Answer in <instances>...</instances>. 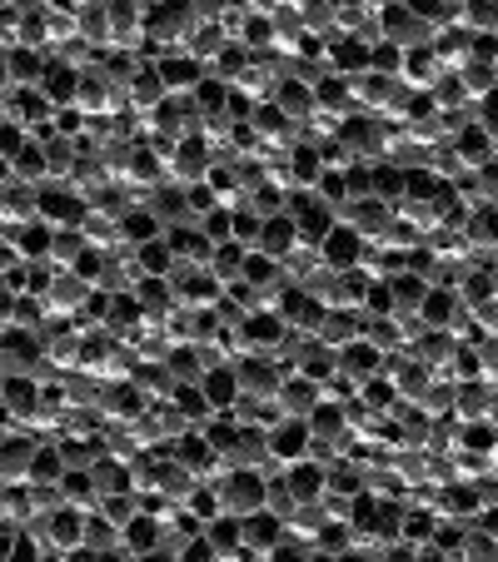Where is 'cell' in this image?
Returning a JSON list of instances; mask_svg holds the SVG:
<instances>
[{
  "label": "cell",
  "instance_id": "6da1fadb",
  "mask_svg": "<svg viewBox=\"0 0 498 562\" xmlns=\"http://www.w3.org/2000/svg\"><path fill=\"white\" fill-rule=\"evenodd\" d=\"M210 164H215V150H210L205 135H184V140H174L170 160H165V184L190 190V184H200L210 174Z\"/></svg>",
  "mask_w": 498,
  "mask_h": 562
},
{
  "label": "cell",
  "instance_id": "7a4b0ae2",
  "mask_svg": "<svg viewBox=\"0 0 498 562\" xmlns=\"http://www.w3.org/2000/svg\"><path fill=\"white\" fill-rule=\"evenodd\" d=\"M0 364H5V374H35V368L45 364V339L35 334V329H0ZM41 379V374H35Z\"/></svg>",
  "mask_w": 498,
  "mask_h": 562
},
{
  "label": "cell",
  "instance_id": "3957f363",
  "mask_svg": "<svg viewBox=\"0 0 498 562\" xmlns=\"http://www.w3.org/2000/svg\"><path fill=\"white\" fill-rule=\"evenodd\" d=\"M380 35L389 45H399V50H414V45H429L433 41V25L419 21L404 0H394V5H380Z\"/></svg>",
  "mask_w": 498,
  "mask_h": 562
},
{
  "label": "cell",
  "instance_id": "277c9868",
  "mask_svg": "<svg viewBox=\"0 0 498 562\" xmlns=\"http://www.w3.org/2000/svg\"><path fill=\"white\" fill-rule=\"evenodd\" d=\"M86 215H90V199L80 195V190H70V184H41V219L45 225L70 229Z\"/></svg>",
  "mask_w": 498,
  "mask_h": 562
},
{
  "label": "cell",
  "instance_id": "5b68a950",
  "mask_svg": "<svg viewBox=\"0 0 498 562\" xmlns=\"http://www.w3.org/2000/svg\"><path fill=\"white\" fill-rule=\"evenodd\" d=\"M309 418H290L284 413L280 423L270 428V458H274V468H290V463H299V458H309Z\"/></svg>",
  "mask_w": 498,
  "mask_h": 562
},
{
  "label": "cell",
  "instance_id": "8992f818",
  "mask_svg": "<svg viewBox=\"0 0 498 562\" xmlns=\"http://www.w3.org/2000/svg\"><path fill=\"white\" fill-rule=\"evenodd\" d=\"M359 254H364V234L354 225H344V219H335V229L319 239V260L339 274V269H359Z\"/></svg>",
  "mask_w": 498,
  "mask_h": 562
},
{
  "label": "cell",
  "instance_id": "52a82bcc",
  "mask_svg": "<svg viewBox=\"0 0 498 562\" xmlns=\"http://www.w3.org/2000/svg\"><path fill=\"white\" fill-rule=\"evenodd\" d=\"M155 70H160V80H165V90H170V95H190V90L210 76V66H205V60H195L190 50L160 55V60H155Z\"/></svg>",
  "mask_w": 498,
  "mask_h": 562
},
{
  "label": "cell",
  "instance_id": "ba28073f",
  "mask_svg": "<svg viewBox=\"0 0 498 562\" xmlns=\"http://www.w3.org/2000/svg\"><path fill=\"white\" fill-rule=\"evenodd\" d=\"M339 219H344V225H354L364 239H380L384 229L394 225V205H389V199H380V195H364V199H349V205L339 209Z\"/></svg>",
  "mask_w": 498,
  "mask_h": 562
},
{
  "label": "cell",
  "instance_id": "9c48e42d",
  "mask_svg": "<svg viewBox=\"0 0 498 562\" xmlns=\"http://www.w3.org/2000/svg\"><path fill=\"white\" fill-rule=\"evenodd\" d=\"M409 348L414 358H419L423 368H429V374H449V364H454V348H459V339L449 334V329H423L419 339H409ZM449 379H454V374H449Z\"/></svg>",
  "mask_w": 498,
  "mask_h": 562
},
{
  "label": "cell",
  "instance_id": "30bf717a",
  "mask_svg": "<svg viewBox=\"0 0 498 562\" xmlns=\"http://www.w3.org/2000/svg\"><path fill=\"white\" fill-rule=\"evenodd\" d=\"M374 374H384V348H374L369 339H354V344L339 348V379H349L359 389Z\"/></svg>",
  "mask_w": 498,
  "mask_h": 562
},
{
  "label": "cell",
  "instance_id": "8fae6325",
  "mask_svg": "<svg viewBox=\"0 0 498 562\" xmlns=\"http://www.w3.org/2000/svg\"><path fill=\"white\" fill-rule=\"evenodd\" d=\"M239 329H245L249 348H264V354H274V348L284 344V334H290V324L280 319V309H264V303H260V309H249Z\"/></svg>",
  "mask_w": 498,
  "mask_h": 562
},
{
  "label": "cell",
  "instance_id": "7c38bea8",
  "mask_svg": "<svg viewBox=\"0 0 498 562\" xmlns=\"http://www.w3.org/2000/svg\"><path fill=\"white\" fill-rule=\"evenodd\" d=\"M280 409L290 413V418H309V413L319 409V399H325V383H315V379H304V374H290V379L280 383Z\"/></svg>",
  "mask_w": 498,
  "mask_h": 562
},
{
  "label": "cell",
  "instance_id": "4fadbf2b",
  "mask_svg": "<svg viewBox=\"0 0 498 562\" xmlns=\"http://www.w3.org/2000/svg\"><path fill=\"white\" fill-rule=\"evenodd\" d=\"M459 314H464V303H459V289H449V284H429V294H423V303H419L423 329H449Z\"/></svg>",
  "mask_w": 498,
  "mask_h": 562
},
{
  "label": "cell",
  "instance_id": "5bb4252c",
  "mask_svg": "<svg viewBox=\"0 0 498 562\" xmlns=\"http://www.w3.org/2000/svg\"><path fill=\"white\" fill-rule=\"evenodd\" d=\"M41 90L45 100H50L55 110H66V105H76V90H80V70L76 66H66V60H50L45 66V76H41Z\"/></svg>",
  "mask_w": 498,
  "mask_h": 562
},
{
  "label": "cell",
  "instance_id": "9a60e30c",
  "mask_svg": "<svg viewBox=\"0 0 498 562\" xmlns=\"http://www.w3.org/2000/svg\"><path fill=\"white\" fill-rule=\"evenodd\" d=\"M160 538H165V528L140 508L125 528H120V552H131V558H150V552L160 548Z\"/></svg>",
  "mask_w": 498,
  "mask_h": 562
},
{
  "label": "cell",
  "instance_id": "2e32d148",
  "mask_svg": "<svg viewBox=\"0 0 498 562\" xmlns=\"http://www.w3.org/2000/svg\"><path fill=\"white\" fill-rule=\"evenodd\" d=\"M284 483H290L294 503H319L325 497V463H315V458H299V463L280 468Z\"/></svg>",
  "mask_w": 498,
  "mask_h": 562
},
{
  "label": "cell",
  "instance_id": "e0dca14e",
  "mask_svg": "<svg viewBox=\"0 0 498 562\" xmlns=\"http://www.w3.org/2000/svg\"><path fill=\"white\" fill-rule=\"evenodd\" d=\"M165 95H170V90H165L160 70H155V66H140V70L131 76V85H125V110H140V115H150V110L160 105Z\"/></svg>",
  "mask_w": 498,
  "mask_h": 562
},
{
  "label": "cell",
  "instance_id": "ac0fdd59",
  "mask_svg": "<svg viewBox=\"0 0 498 562\" xmlns=\"http://www.w3.org/2000/svg\"><path fill=\"white\" fill-rule=\"evenodd\" d=\"M131 383L150 403H165L174 393V374H170V364H165V358H140V364H135V374H131Z\"/></svg>",
  "mask_w": 498,
  "mask_h": 562
},
{
  "label": "cell",
  "instance_id": "d6986e66",
  "mask_svg": "<svg viewBox=\"0 0 498 562\" xmlns=\"http://www.w3.org/2000/svg\"><path fill=\"white\" fill-rule=\"evenodd\" d=\"M488 399H494V383L488 379H454V418H464V423L488 418Z\"/></svg>",
  "mask_w": 498,
  "mask_h": 562
},
{
  "label": "cell",
  "instance_id": "ffe728a7",
  "mask_svg": "<svg viewBox=\"0 0 498 562\" xmlns=\"http://www.w3.org/2000/svg\"><path fill=\"white\" fill-rule=\"evenodd\" d=\"M284 160H290V180H294V190H315L319 174H325V160H319L315 140H294L290 150H284Z\"/></svg>",
  "mask_w": 498,
  "mask_h": 562
},
{
  "label": "cell",
  "instance_id": "44dd1931",
  "mask_svg": "<svg viewBox=\"0 0 498 562\" xmlns=\"http://www.w3.org/2000/svg\"><path fill=\"white\" fill-rule=\"evenodd\" d=\"M294 244H299V225H294L290 215H270V219L260 225V239H254V249L274 254V260H284Z\"/></svg>",
  "mask_w": 498,
  "mask_h": 562
},
{
  "label": "cell",
  "instance_id": "7402d4cb",
  "mask_svg": "<svg viewBox=\"0 0 498 562\" xmlns=\"http://www.w3.org/2000/svg\"><path fill=\"white\" fill-rule=\"evenodd\" d=\"M384 284H389V294H394V314H419L423 294H429V279H423V274L399 269V274H389Z\"/></svg>",
  "mask_w": 498,
  "mask_h": 562
},
{
  "label": "cell",
  "instance_id": "603a6c76",
  "mask_svg": "<svg viewBox=\"0 0 498 562\" xmlns=\"http://www.w3.org/2000/svg\"><path fill=\"white\" fill-rule=\"evenodd\" d=\"M200 389H205V399H210V409H235V399H239V374H235V364H215L200 379Z\"/></svg>",
  "mask_w": 498,
  "mask_h": 562
},
{
  "label": "cell",
  "instance_id": "cb8c5ba5",
  "mask_svg": "<svg viewBox=\"0 0 498 562\" xmlns=\"http://www.w3.org/2000/svg\"><path fill=\"white\" fill-rule=\"evenodd\" d=\"M45 66H50V60H45L41 50H31V45H11V50H5V70H11V85H41V76H45Z\"/></svg>",
  "mask_w": 498,
  "mask_h": 562
},
{
  "label": "cell",
  "instance_id": "d4e9b609",
  "mask_svg": "<svg viewBox=\"0 0 498 562\" xmlns=\"http://www.w3.org/2000/svg\"><path fill=\"white\" fill-rule=\"evenodd\" d=\"M274 105H280L294 125H309V119H315V110H319L315 105V85H304V80H284L280 95H274Z\"/></svg>",
  "mask_w": 498,
  "mask_h": 562
},
{
  "label": "cell",
  "instance_id": "484cf974",
  "mask_svg": "<svg viewBox=\"0 0 498 562\" xmlns=\"http://www.w3.org/2000/svg\"><path fill=\"white\" fill-rule=\"evenodd\" d=\"M11 170H15V180L35 184V190H41V184H50V160H45V145L41 140H25L21 154L11 160Z\"/></svg>",
  "mask_w": 498,
  "mask_h": 562
},
{
  "label": "cell",
  "instance_id": "4316f807",
  "mask_svg": "<svg viewBox=\"0 0 498 562\" xmlns=\"http://www.w3.org/2000/svg\"><path fill=\"white\" fill-rule=\"evenodd\" d=\"M205 538H210V548H215V558H239V542H245V523L229 518V513H219V518L205 523Z\"/></svg>",
  "mask_w": 498,
  "mask_h": 562
},
{
  "label": "cell",
  "instance_id": "83f0119b",
  "mask_svg": "<svg viewBox=\"0 0 498 562\" xmlns=\"http://www.w3.org/2000/svg\"><path fill=\"white\" fill-rule=\"evenodd\" d=\"M315 339H325L329 348H344V344H354L359 339V309H329L325 314V324H319V334Z\"/></svg>",
  "mask_w": 498,
  "mask_h": 562
},
{
  "label": "cell",
  "instance_id": "f1b7e54d",
  "mask_svg": "<svg viewBox=\"0 0 498 562\" xmlns=\"http://www.w3.org/2000/svg\"><path fill=\"white\" fill-rule=\"evenodd\" d=\"M135 260H140V269H145V274H155V279H170V269H174L170 234H160V239H145V244H135Z\"/></svg>",
  "mask_w": 498,
  "mask_h": 562
},
{
  "label": "cell",
  "instance_id": "f546056e",
  "mask_svg": "<svg viewBox=\"0 0 498 562\" xmlns=\"http://www.w3.org/2000/svg\"><path fill=\"white\" fill-rule=\"evenodd\" d=\"M60 478H66L60 444H55V438H41V448H35V458H31V478H25V483H60Z\"/></svg>",
  "mask_w": 498,
  "mask_h": 562
},
{
  "label": "cell",
  "instance_id": "4dcf8cb0",
  "mask_svg": "<svg viewBox=\"0 0 498 562\" xmlns=\"http://www.w3.org/2000/svg\"><path fill=\"white\" fill-rule=\"evenodd\" d=\"M80 254H86V234H80V225L55 229V234H50V254H45V260H50L55 269H70Z\"/></svg>",
  "mask_w": 498,
  "mask_h": 562
},
{
  "label": "cell",
  "instance_id": "1f68e13d",
  "mask_svg": "<svg viewBox=\"0 0 498 562\" xmlns=\"http://www.w3.org/2000/svg\"><path fill=\"white\" fill-rule=\"evenodd\" d=\"M120 225H125V244H145V239H160L165 234V219L155 215L150 205H135L131 215L120 219Z\"/></svg>",
  "mask_w": 498,
  "mask_h": 562
},
{
  "label": "cell",
  "instance_id": "d6a6232c",
  "mask_svg": "<svg viewBox=\"0 0 498 562\" xmlns=\"http://www.w3.org/2000/svg\"><path fill=\"white\" fill-rule=\"evenodd\" d=\"M225 45H229V31L219 21H200L195 35H190V55H195V60H205V66L215 60L219 50H225Z\"/></svg>",
  "mask_w": 498,
  "mask_h": 562
},
{
  "label": "cell",
  "instance_id": "836d02e7",
  "mask_svg": "<svg viewBox=\"0 0 498 562\" xmlns=\"http://www.w3.org/2000/svg\"><path fill=\"white\" fill-rule=\"evenodd\" d=\"M50 234H55V225H45V219H31L25 229H15V249L25 254V264L50 254Z\"/></svg>",
  "mask_w": 498,
  "mask_h": 562
},
{
  "label": "cell",
  "instance_id": "e575fe53",
  "mask_svg": "<svg viewBox=\"0 0 498 562\" xmlns=\"http://www.w3.org/2000/svg\"><path fill=\"white\" fill-rule=\"evenodd\" d=\"M195 105L205 110V119H215V115H225V105H229V80H219V76H205L195 90Z\"/></svg>",
  "mask_w": 498,
  "mask_h": 562
},
{
  "label": "cell",
  "instance_id": "d590c367",
  "mask_svg": "<svg viewBox=\"0 0 498 562\" xmlns=\"http://www.w3.org/2000/svg\"><path fill=\"white\" fill-rule=\"evenodd\" d=\"M459 25L474 35H498V0H468L464 15H459Z\"/></svg>",
  "mask_w": 498,
  "mask_h": 562
},
{
  "label": "cell",
  "instance_id": "8d00e7d4",
  "mask_svg": "<svg viewBox=\"0 0 498 562\" xmlns=\"http://www.w3.org/2000/svg\"><path fill=\"white\" fill-rule=\"evenodd\" d=\"M374 195L389 199V205H399V199H404V164L374 160Z\"/></svg>",
  "mask_w": 498,
  "mask_h": 562
},
{
  "label": "cell",
  "instance_id": "74e56055",
  "mask_svg": "<svg viewBox=\"0 0 498 562\" xmlns=\"http://www.w3.org/2000/svg\"><path fill=\"white\" fill-rule=\"evenodd\" d=\"M439 174L429 170V164H409L404 170V199H433V190H439Z\"/></svg>",
  "mask_w": 498,
  "mask_h": 562
},
{
  "label": "cell",
  "instance_id": "f35d334b",
  "mask_svg": "<svg viewBox=\"0 0 498 562\" xmlns=\"http://www.w3.org/2000/svg\"><path fill=\"white\" fill-rule=\"evenodd\" d=\"M200 229L210 234V244H229V239H235V229H229V209H225V205L210 209V215L200 219Z\"/></svg>",
  "mask_w": 498,
  "mask_h": 562
},
{
  "label": "cell",
  "instance_id": "ab89813d",
  "mask_svg": "<svg viewBox=\"0 0 498 562\" xmlns=\"http://www.w3.org/2000/svg\"><path fill=\"white\" fill-rule=\"evenodd\" d=\"M25 140H31V135H25V125H15V119H0V160H15Z\"/></svg>",
  "mask_w": 498,
  "mask_h": 562
},
{
  "label": "cell",
  "instance_id": "60d3db41",
  "mask_svg": "<svg viewBox=\"0 0 498 562\" xmlns=\"http://www.w3.org/2000/svg\"><path fill=\"white\" fill-rule=\"evenodd\" d=\"M190 5H195L200 21H219V15H225L229 5H235V0H190Z\"/></svg>",
  "mask_w": 498,
  "mask_h": 562
},
{
  "label": "cell",
  "instance_id": "b9f144b4",
  "mask_svg": "<svg viewBox=\"0 0 498 562\" xmlns=\"http://www.w3.org/2000/svg\"><path fill=\"white\" fill-rule=\"evenodd\" d=\"M11 314H15V289L0 279V329H11Z\"/></svg>",
  "mask_w": 498,
  "mask_h": 562
},
{
  "label": "cell",
  "instance_id": "7bdbcfd3",
  "mask_svg": "<svg viewBox=\"0 0 498 562\" xmlns=\"http://www.w3.org/2000/svg\"><path fill=\"white\" fill-rule=\"evenodd\" d=\"M5 90H15V85H11V70H5V50H0V95Z\"/></svg>",
  "mask_w": 498,
  "mask_h": 562
},
{
  "label": "cell",
  "instance_id": "ee69618b",
  "mask_svg": "<svg viewBox=\"0 0 498 562\" xmlns=\"http://www.w3.org/2000/svg\"><path fill=\"white\" fill-rule=\"evenodd\" d=\"M0 518H5V508H0Z\"/></svg>",
  "mask_w": 498,
  "mask_h": 562
}]
</instances>
